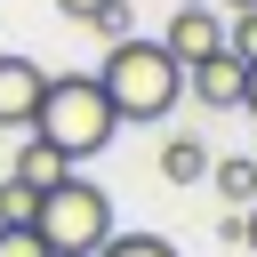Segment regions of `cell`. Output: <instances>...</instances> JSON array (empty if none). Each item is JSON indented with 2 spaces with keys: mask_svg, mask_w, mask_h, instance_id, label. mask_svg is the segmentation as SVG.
<instances>
[{
  "mask_svg": "<svg viewBox=\"0 0 257 257\" xmlns=\"http://www.w3.org/2000/svg\"><path fill=\"white\" fill-rule=\"evenodd\" d=\"M241 112L257 120V56H249V72H241Z\"/></svg>",
  "mask_w": 257,
  "mask_h": 257,
  "instance_id": "15",
  "label": "cell"
},
{
  "mask_svg": "<svg viewBox=\"0 0 257 257\" xmlns=\"http://www.w3.org/2000/svg\"><path fill=\"white\" fill-rule=\"evenodd\" d=\"M56 8H64V16H72V24H88V16H96V8H104V0H56Z\"/></svg>",
  "mask_w": 257,
  "mask_h": 257,
  "instance_id": "16",
  "label": "cell"
},
{
  "mask_svg": "<svg viewBox=\"0 0 257 257\" xmlns=\"http://www.w3.org/2000/svg\"><path fill=\"white\" fill-rule=\"evenodd\" d=\"M177 8H209V0H177Z\"/></svg>",
  "mask_w": 257,
  "mask_h": 257,
  "instance_id": "19",
  "label": "cell"
},
{
  "mask_svg": "<svg viewBox=\"0 0 257 257\" xmlns=\"http://www.w3.org/2000/svg\"><path fill=\"white\" fill-rule=\"evenodd\" d=\"M0 257H48V241L32 225H0Z\"/></svg>",
  "mask_w": 257,
  "mask_h": 257,
  "instance_id": "14",
  "label": "cell"
},
{
  "mask_svg": "<svg viewBox=\"0 0 257 257\" xmlns=\"http://www.w3.org/2000/svg\"><path fill=\"white\" fill-rule=\"evenodd\" d=\"M8 177H24L32 193H48V185H64V177H72V161H64V153H56V145L32 128V137L16 145V169H8Z\"/></svg>",
  "mask_w": 257,
  "mask_h": 257,
  "instance_id": "7",
  "label": "cell"
},
{
  "mask_svg": "<svg viewBox=\"0 0 257 257\" xmlns=\"http://www.w3.org/2000/svg\"><path fill=\"white\" fill-rule=\"evenodd\" d=\"M96 257H185L177 241H161V233H112Z\"/></svg>",
  "mask_w": 257,
  "mask_h": 257,
  "instance_id": "10",
  "label": "cell"
},
{
  "mask_svg": "<svg viewBox=\"0 0 257 257\" xmlns=\"http://www.w3.org/2000/svg\"><path fill=\"white\" fill-rule=\"evenodd\" d=\"M225 48H233L241 64L257 56V8H241V16H225Z\"/></svg>",
  "mask_w": 257,
  "mask_h": 257,
  "instance_id": "13",
  "label": "cell"
},
{
  "mask_svg": "<svg viewBox=\"0 0 257 257\" xmlns=\"http://www.w3.org/2000/svg\"><path fill=\"white\" fill-rule=\"evenodd\" d=\"M88 32H96V40H128V32H137V8H128V0H104V8L88 16Z\"/></svg>",
  "mask_w": 257,
  "mask_h": 257,
  "instance_id": "12",
  "label": "cell"
},
{
  "mask_svg": "<svg viewBox=\"0 0 257 257\" xmlns=\"http://www.w3.org/2000/svg\"><path fill=\"white\" fill-rule=\"evenodd\" d=\"M32 233L48 241V257H96L120 225H112V193L96 185V177H64V185H48L40 193V209H32Z\"/></svg>",
  "mask_w": 257,
  "mask_h": 257,
  "instance_id": "3",
  "label": "cell"
},
{
  "mask_svg": "<svg viewBox=\"0 0 257 257\" xmlns=\"http://www.w3.org/2000/svg\"><path fill=\"white\" fill-rule=\"evenodd\" d=\"M161 48H169L177 64H201V56H217V48H225V16H217V8H169V32H161Z\"/></svg>",
  "mask_w": 257,
  "mask_h": 257,
  "instance_id": "4",
  "label": "cell"
},
{
  "mask_svg": "<svg viewBox=\"0 0 257 257\" xmlns=\"http://www.w3.org/2000/svg\"><path fill=\"white\" fill-rule=\"evenodd\" d=\"M241 72H249V64H241L233 48H217V56L185 64V96H201L209 112H233V104H241Z\"/></svg>",
  "mask_w": 257,
  "mask_h": 257,
  "instance_id": "6",
  "label": "cell"
},
{
  "mask_svg": "<svg viewBox=\"0 0 257 257\" xmlns=\"http://www.w3.org/2000/svg\"><path fill=\"white\" fill-rule=\"evenodd\" d=\"M161 177H169V185H201V177H209V145H201V137H169V145H161Z\"/></svg>",
  "mask_w": 257,
  "mask_h": 257,
  "instance_id": "9",
  "label": "cell"
},
{
  "mask_svg": "<svg viewBox=\"0 0 257 257\" xmlns=\"http://www.w3.org/2000/svg\"><path fill=\"white\" fill-rule=\"evenodd\" d=\"M96 88H104V104H112L120 120H169L177 96H185V64H177L161 40L128 32V40H104Z\"/></svg>",
  "mask_w": 257,
  "mask_h": 257,
  "instance_id": "1",
  "label": "cell"
},
{
  "mask_svg": "<svg viewBox=\"0 0 257 257\" xmlns=\"http://www.w3.org/2000/svg\"><path fill=\"white\" fill-rule=\"evenodd\" d=\"M32 209H40V193L24 177H0V225H32Z\"/></svg>",
  "mask_w": 257,
  "mask_h": 257,
  "instance_id": "11",
  "label": "cell"
},
{
  "mask_svg": "<svg viewBox=\"0 0 257 257\" xmlns=\"http://www.w3.org/2000/svg\"><path fill=\"white\" fill-rule=\"evenodd\" d=\"M209 8H217V16H241V8H257V0H209Z\"/></svg>",
  "mask_w": 257,
  "mask_h": 257,
  "instance_id": "18",
  "label": "cell"
},
{
  "mask_svg": "<svg viewBox=\"0 0 257 257\" xmlns=\"http://www.w3.org/2000/svg\"><path fill=\"white\" fill-rule=\"evenodd\" d=\"M40 88H48V72H40L32 56H8V48H0V128H32Z\"/></svg>",
  "mask_w": 257,
  "mask_h": 257,
  "instance_id": "5",
  "label": "cell"
},
{
  "mask_svg": "<svg viewBox=\"0 0 257 257\" xmlns=\"http://www.w3.org/2000/svg\"><path fill=\"white\" fill-rule=\"evenodd\" d=\"M241 249H257V201L241 209Z\"/></svg>",
  "mask_w": 257,
  "mask_h": 257,
  "instance_id": "17",
  "label": "cell"
},
{
  "mask_svg": "<svg viewBox=\"0 0 257 257\" xmlns=\"http://www.w3.org/2000/svg\"><path fill=\"white\" fill-rule=\"evenodd\" d=\"M32 128L80 169V161H96L104 145H112V128H120V112L104 104V88H96V72H48V88H40V112H32Z\"/></svg>",
  "mask_w": 257,
  "mask_h": 257,
  "instance_id": "2",
  "label": "cell"
},
{
  "mask_svg": "<svg viewBox=\"0 0 257 257\" xmlns=\"http://www.w3.org/2000/svg\"><path fill=\"white\" fill-rule=\"evenodd\" d=\"M209 185H217V201H257V153H225V161H209Z\"/></svg>",
  "mask_w": 257,
  "mask_h": 257,
  "instance_id": "8",
  "label": "cell"
}]
</instances>
